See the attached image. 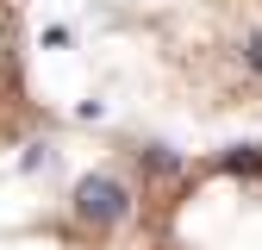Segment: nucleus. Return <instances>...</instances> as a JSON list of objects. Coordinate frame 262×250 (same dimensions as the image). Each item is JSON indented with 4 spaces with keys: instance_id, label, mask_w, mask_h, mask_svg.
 Here are the masks:
<instances>
[{
    "instance_id": "nucleus-1",
    "label": "nucleus",
    "mask_w": 262,
    "mask_h": 250,
    "mask_svg": "<svg viewBox=\"0 0 262 250\" xmlns=\"http://www.w3.org/2000/svg\"><path fill=\"white\" fill-rule=\"evenodd\" d=\"M75 219L94 225V232L131 219V187H125L119 175H81V181H75Z\"/></svg>"
},
{
    "instance_id": "nucleus-2",
    "label": "nucleus",
    "mask_w": 262,
    "mask_h": 250,
    "mask_svg": "<svg viewBox=\"0 0 262 250\" xmlns=\"http://www.w3.org/2000/svg\"><path fill=\"white\" fill-rule=\"evenodd\" d=\"M219 169H231V175H256V169H262V144H237V150H225Z\"/></svg>"
},
{
    "instance_id": "nucleus-3",
    "label": "nucleus",
    "mask_w": 262,
    "mask_h": 250,
    "mask_svg": "<svg viewBox=\"0 0 262 250\" xmlns=\"http://www.w3.org/2000/svg\"><path fill=\"white\" fill-rule=\"evenodd\" d=\"M144 169H150V175H175V169H181V156H175V150H162V144H150V150H144Z\"/></svg>"
},
{
    "instance_id": "nucleus-4",
    "label": "nucleus",
    "mask_w": 262,
    "mask_h": 250,
    "mask_svg": "<svg viewBox=\"0 0 262 250\" xmlns=\"http://www.w3.org/2000/svg\"><path fill=\"white\" fill-rule=\"evenodd\" d=\"M237 56H244V75H250V81H262V31H250Z\"/></svg>"
}]
</instances>
